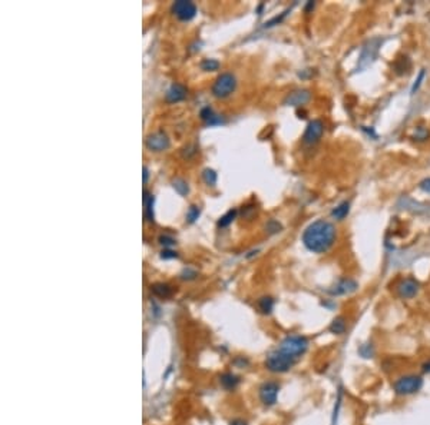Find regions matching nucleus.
Here are the masks:
<instances>
[{
	"instance_id": "1",
	"label": "nucleus",
	"mask_w": 430,
	"mask_h": 425,
	"mask_svg": "<svg viewBox=\"0 0 430 425\" xmlns=\"http://www.w3.org/2000/svg\"><path fill=\"white\" fill-rule=\"evenodd\" d=\"M336 241V228L331 222L327 220H315L310 223L304 234H303V243L306 245L308 251L315 253H324L327 252Z\"/></svg>"
},
{
	"instance_id": "2",
	"label": "nucleus",
	"mask_w": 430,
	"mask_h": 425,
	"mask_svg": "<svg viewBox=\"0 0 430 425\" xmlns=\"http://www.w3.org/2000/svg\"><path fill=\"white\" fill-rule=\"evenodd\" d=\"M423 387V378L416 374H406L399 377L393 384V391L400 396H409L416 394Z\"/></svg>"
},
{
	"instance_id": "3",
	"label": "nucleus",
	"mask_w": 430,
	"mask_h": 425,
	"mask_svg": "<svg viewBox=\"0 0 430 425\" xmlns=\"http://www.w3.org/2000/svg\"><path fill=\"white\" fill-rule=\"evenodd\" d=\"M308 348V339L303 335H288L280 344V351L290 355L291 358L297 360L298 357L304 355Z\"/></svg>"
},
{
	"instance_id": "4",
	"label": "nucleus",
	"mask_w": 430,
	"mask_h": 425,
	"mask_svg": "<svg viewBox=\"0 0 430 425\" xmlns=\"http://www.w3.org/2000/svg\"><path fill=\"white\" fill-rule=\"evenodd\" d=\"M294 364H296V360L291 358L290 355L281 352L280 349L268 354L265 358V368L271 372H276V374H282V372L290 371L294 366Z\"/></svg>"
},
{
	"instance_id": "5",
	"label": "nucleus",
	"mask_w": 430,
	"mask_h": 425,
	"mask_svg": "<svg viewBox=\"0 0 430 425\" xmlns=\"http://www.w3.org/2000/svg\"><path fill=\"white\" fill-rule=\"evenodd\" d=\"M237 88V79L232 73H222L215 79L213 85V94L218 99H225Z\"/></svg>"
},
{
	"instance_id": "6",
	"label": "nucleus",
	"mask_w": 430,
	"mask_h": 425,
	"mask_svg": "<svg viewBox=\"0 0 430 425\" xmlns=\"http://www.w3.org/2000/svg\"><path fill=\"white\" fill-rule=\"evenodd\" d=\"M172 13L180 19V20H191L197 15V6L195 3L189 0H178L172 4Z\"/></svg>"
},
{
	"instance_id": "7",
	"label": "nucleus",
	"mask_w": 430,
	"mask_h": 425,
	"mask_svg": "<svg viewBox=\"0 0 430 425\" xmlns=\"http://www.w3.org/2000/svg\"><path fill=\"white\" fill-rule=\"evenodd\" d=\"M419 288H420V285L414 278H404L396 285V292H397L400 298L410 299V298H414L417 295Z\"/></svg>"
},
{
	"instance_id": "8",
	"label": "nucleus",
	"mask_w": 430,
	"mask_h": 425,
	"mask_svg": "<svg viewBox=\"0 0 430 425\" xmlns=\"http://www.w3.org/2000/svg\"><path fill=\"white\" fill-rule=\"evenodd\" d=\"M278 391H280V385L274 382V381H268L264 382L260 388V399L264 405L271 407L277 402V396H278Z\"/></svg>"
},
{
	"instance_id": "9",
	"label": "nucleus",
	"mask_w": 430,
	"mask_h": 425,
	"mask_svg": "<svg viewBox=\"0 0 430 425\" xmlns=\"http://www.w3.org/2000/svg\"><path fill=\"white\" fill-rule=\"evenodd\" d=\"M323 132H324V125H323V122L318 121V119L311 121L307 125V129H306L304 136H303L304 143H307V145H314V143H317V142L321 139Z\"/></svg>"
},
{
	"instance_id": "10",
	"label": "nucleus",
	"mask_w": 430,
	"mask_h": 425,
	"mask_svg": "<svg viewBox=\"0 0 430 425\" xmlns=\"http://www.w3.org/2000/svg\"><path fill=\"white\" fill-rule=\"evenodd\" d=\"M357 289V282L350 279V278H343L338 282H336L330 289L329 294L333 297H340V295H348Z\"/></svg>"
},
{
	"instance_id": "11",
	"label": "nucleus",
	"mask_w": 430,
	"mask_h": 425,
	"mask_svg": "<svg viewBox=\"0 0 430 425\" xmlns=\"http://www.w3.org/2000/svg\"><path fill=\"white\" fill-rule=\"evenodd\" d=\"M147 146L154 152H161V151H165V149L169 148V139L164 132L159 130V132H155V133L148 136Z\"/></svg>"
},
{
	"instance_id": "12",
	"label": "nucleus",
	"mask_w": 430,
	"mask_h": 425,
	"mask_svg": "<svg viewBox=\"0 0 430 425\" xmlns=\"http://www.w3.org/2000/svg\"><path fill=\"white\" fill-rule=\"evenodd\" d=\"M310 97H311V94L308 91H294L285 97L284 103L288 106H301V105L307 103Z\"/></svg>"
},
{
	"instance_id": "13",
	"label": "nucleus",
	"mask_w": 430,
	"mask_h": 425,
	"mask_svg": "<svg viewBox=\"0 0 430 425\" xmlns=\"http://www.w3.org/2000/svg\"><path fill=\"white\" fill-rule=\"evenodd\" d=\"M165 97H166V100L171 102V103H175V102L184 100L185 97H186V88L182 86V85H180V83H174V85L168 89L166 94H165Z\"/></svg>"
},
{
	"instance_id": "14",
	"label": "nucleus",
	"mask_w": 430,
	"mask_h": 425,
	"mask_svg": "<svg viewBox=\"0 0 430 425\" xmlns=\"http://www.w3.org/2000/svg\"><path fill=\"white\" fill-rule=\"evenodd\" d=\"M201 119L204 121L205 125H210V126H214V125H219V123H224V119L219 116V115H216L214 110L211 109V108H204L202 110H201Z\"/></svg>"
},
{
	"instance_id": "15",
	"label": "nucleus",
	"mask_w": 430,
	"mask_h": 425,
	"mask_svg": "<svg viewBox=\"0 0 430 425\" xmlns=\"http://www.w3.org/2000/svg\"><path fill=\"white\" fill-rule=\"evenodd\" d=\"M151 291L154 292V295L156 297H159V298H169L172 294H174V289L168 285V283H162V282H159V283H154L152 286H151Z\"/></svg>"
},
{
	"instance_id": "16",
	"label": "nucleus",
	"mask_w": 430,
	"mask_h": 425,
	"mask_svg": "<svg viewBox=\"0 0 430 425\" xmlns=\"http://www.w3.org/2000/svg\"><path fill=\"white\" fill-rule=\"evenodd\" d=\"M329 330H330V332L334 335H341L346 332V330H347V322H346V318L344 316H337V318H334L333 319V322L330 324V327H329Z\"/></svg>"
},
{
	"instance_id": "17",
	"label": "nucleus",
	"mask_w": 430,
	"mask_h": 425,
	"mask_svg": "<svg viewBox=\"0 0 430 425\" xmlns=\"http://www.w3.org/2000/svg\"><path fill=\"white\" fill-rule=\"evenodd\" d=\"M238 382H240L238 377L234 375V374H231V372H227V374L221 375V384L227 390H234L238 385Z\"/></svg>"
},
{
	"instance_id": "18",
	"label": "nucleus",
	"mask_w": 430,
	"mask_h": 425,
	"mask_svg": "<svg viewBox=\"0 0 430 425\" xmlns=\"http://www.w3.org/2000/svg\"><path fill=\"white\" fill-rule=\"evenodd\" d=\"M144 204H145V216L149 222H154V196L147 190L144 192Z\"/></svg>"
},
{
	"instance_id": "19",
	"label": "nucleus",
	"mask_w": 430,
	"mask_h": 425,
	"mask_svg": "<svg viewBox=\"0 0 430 425\" xmlns=\"http://www.w3.org/2000/svg\"><path fill=\"white\" fill-rule=\"evenodd\" d=\"M257 306H258V309H260L261 314L268 315V314H271V311H273V308H274V299L270 298V297H263V298L258 299Z\"/></svg>"
},
{
	"instance_id": "20",
	"label": "nucleus",
	"mask_w": 430,
	"mask_h": 425,
	"mask_svg": "<svg viewBox=\"0 0 430 425\" xmlns=\"http://www.w3.org/2000/svg\"><path fill=\"white\" fill-rule=\"evenodd\" d=\"M348 212H350V204H348V202H341L338 206H336V208L333 209L331 215H333L336 219L341 220V219H344V218L348 215Z\"/></svg>"
},
{
	"instance_id": "21",
	"label": "nucleus",
	"mask_w": 430,
	"mask_h": 425,
	"mask_svg": "<svg viewBox=\"0 0 430 425\" xmlns=\"http://www.w3.org/2000/svg\"><path fill=\"white\" fill-rule=\"evenodd\" d=\"M235 216H237V211L235 209H231V211H228V212L225 213L221 219H219V222H218V226H221V228H225V226H228L234 219H235Z\"/></svg>"
},
{
	"instance_id": "22",
	"label": "nucleus",
	"mask_w": 430,
	"mask_h": 425,
	"mask_svg": "<svg viewBox=\"0 0 430 425\" xmlns=\"http://www.w3.org/2000/svg\"><path fill=\"white\" fill-rule=\"evenodd\" d=\"M202 178H204V182L207 183V185H210V186H214L215 183H216V173H215V171H213V169H205L202 172Z\"/></svg>"
},
{
	"instance_id": "23",
	"label": "nucleus",
	"mask_w": 430,
	"mask_h": 425,
	"mask_svg": "<svg viewBox=\"0 0 430 425\" xmlns=\"http://www.w3.org/2000/svg\"><path fill=\"white\" fill-rule=\"evenodd\" d=\"M201 67L202 70H216L219 67V62L215 61V59H204L202 63H201Z\"/></svg>"
},
{
	"instance_id": "24",
	"label": "nucleus",
	"mask_w": 430,
	"mask_h": 425,
	"mask_svg": "<svg viewBox=\"0 0 430 425\" xmlns=\"http://www.w3.org/2000/svg\"><path fill=\"white\" fill-rule=\"evenodd\" d=\"M199 208L198 206H195V205H192L189 209H188V212H186V220L189 222V223H192V222H195L197 219H198V216H199Z\"/></svg>"
},
{
	"instance_id": "25",
	"label": "nucleus",
	"mask_w": 430,
	"mask_h": 425,
	"mask_svg": "<svg viewBox=\"0 0 430 425\" xmlns=\"http://www.w3.org/2000/svg\"><path fill=\"white\" fill-rule=\"evenodd\" d=\"M174 188L180 195H186L188 193V183L184 179H175L174 181Z\"/></svg>"
},
{
	"instance_id": "26",
	"label": "nucleus",
	"mask_w": 430,
	"mask_h": 425,
	"mask_svg": "<svg viewBox=\"0 0 430 425\" xmlns=\"http://www.w3.org/2000/svg\"><path fill=\"white\" fill-rule=\"evenodd\" d=\"M359 354H360L363 358H371V357H373V354H374V349H373V346H371V345L366 344V345H362V346H360V349H359Z\"/></svg>"
},
{
	"instance_id": "27",
	"label": "nucleus",
	"mask_w": 430,
	"mask_h": 425,
	"mask_svg": "<svg viewBox=\"0 0 430 425\" xmlns=\"http://www.w3.org/2000/svg\"><path fill=\"white\" fill-rule=\"evenodd\" d=\"M159 241L162 245H165V246H171V245H174L175 243V239L174 238H171V236H168V235H164V236H161L159 238Z\"/></svg>"
},
{
	"instance_id": "28",
	"label": "nucleus",
	"mask_w": 430,
	"mask_h": 425,
	"mask_svg": "<svg viewBox=\"0 0 430 425\" xmlns=\"http://www.w3.org/2000/svg\"><path fill=\"white\" fill-rule=\"evenodd\" d=\"M428 135H429V133H428V130H425L423 127H419V129H417V133H416V136H414V138H416L417 141H423V139H426V138H428Z\"/></svg>"
},
{
	"instance_id": "29",
	"label": "nucleus",
	"mask_w": 430,
	"mask_h": 425,
	"mask_svg": "<svg viewBox=\"0 0 430 425\" xmlns=\"http://www.w3.org/2000/svg\"><path fill=\"white\" fill-rule=\"evenodd\" d=\"M423 76H425V70H420V73H419V78H417V80L414 82V85H413V88H412V93H414V92L419 89V86H420V83H422V79H423Z\"/></svg>"
},
{
	"instance_id": "30",
	"label": "nucleus",
	"mask_w": 430,
	"mask_h": 425,
	"mask_svg": "<svg viewBox=\"0 0 430 425\" xmlns=\"http://www.w3.org/2000/svg\"><path fill=\"white\" fill-rule=\"evenodd\" d=\"M420 189L425 190V192H428V193H430V178H428V179H425V181L420 182Z\"/></svg>"
},
{
	"instance_id": "31",
	"label": "nucleus",
	"mask_w": 430,
	"mask_h": 425,
	"mask_svg": "<svg viewBox=\"0 0 430 425\" xmlns=\"http://www.w3.org/2000/svg\"><path fill=\"white\" fill-rule=\"evenodd\" d=\"M164 259H168V258H177V252H172V251H165V252H162V255H161Z\"/></svg>"
},
{
	"instance_id": "32",
	"label": "nucleus",
	"mask_w": 430,
	"mask_h": 425,
	"mask_svg": "<svg viewBox=\"0 0 430 425\" xmlns=\"http://www.w3.org/2000/svg\"><path fill=\"white\" fill-rule=\"evenodd\" d=\"M422 371H423L425 374H430V360H428L426 362H423V365H422Z\"/></svg>"
},
{
	"instance_id": "33",
	"label": "nucleus",
	"mask_w": 430,
	"mask_h": 425,
	"mask_svg": "<svg viewBox=\"0 0 430 425\" xmlns=\"http://www.w3.org/2000/svg\"><path fill=\"white\" fill-rule=\"evenodd\" d=\"M230 425H247V423L243 420H234V421H231Z\"/></svg>"
},
{
	"instance_id": "34",
	"label": "nucleus",
	"mask_w": 430,
	"mask_h": 425,
	"mask_svg": "<svg viewBox=\"0 0 430 425\" xmlns=\"http://www.w3.org/2000/svg\"><path fill=\"white\" fill-rule=\"evenodd\" d=\"M147 181H148V168L144 166V182H147Z\"/></svg>"
}]
</instances>
